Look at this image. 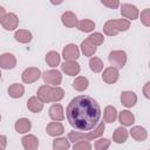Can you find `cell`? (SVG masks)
<instances>
[{
    "label": "cell",
    "mask_w": 150,
    "mask_h": 150,
    "mask_svg": "<svg viewBox=\"0 0 150 150\" xmlns=\"http://www.w3.org/2000/svg\"><path fill=\"white\" fill-rule=\"evenodd\" d=\"M42 79L45 81V83L47 86H53V87H59V84L62 82V75L59 70L55 69H50V70H46L42 75Z\"/></svg>",
    "instance_id": "5"
},
{
    "label": "cell",
    "mask_w": 150,
    "mask_h": 150,
    "mask_svg": "<svg viewBox=\"0 0 150 150\" xmlns=\"http://www.w3.org/2000/svg\"><path fill=\"white\" fill-rule=\"evenodd\" d=\"M120 77L118 70L114 67H107L102 73V80L108 84H114Z\"/></svg>",
    "instance_id": "9"
},
{
    "label": "cell",
    "mask_w": 150,
    "mask_h": 150,
    "mask_svg": "<svg viewBox=\"0 0 150 150\" xmlns=\"http://www.w3.org/2000/svg\"><path fill=\"white\" fill-rule=\"evenodd\" d=\"M0 150H4V149H1V148H0Z\"/></svg>",
    "instance_id": "44"
},
{
    "label": "cell",
    "mask_w": 150,
    "mask_h": 150,
    "mask_svg": "<svg viewBox=\"0 0 150 150\" xmlns=\"http://www.w3.org/2000/svg\"><path fill=\"white\" fill-rule=\"evenodd\" d=\"M101 4L103 6H105V7L111 8V9H115V8L120 7V5H121L120 1H117V0H102Z\"/></svg>",
    "instance_id": "38"
},
{
    "label": "cell",
    "mask_w": 150,
    "mask_h": 150,
    "mask_svg": "<svg viewBox=\"0 0 150 150\" xmlns=\"http://www.w3.org/2000/svg\"><path fill=\"white\" fill-rule=\"evenodd\" d=\"M64 97V90L60 87H52L50 91V102H60Z\"/></svg>",
    "instance_id": "33"
},
{
    "label": "cell",
    "mask_w": 150,
    "mask_h": 150,
    "mask_svg": "<svg viewBox=\"0 0 150 150\" xmlns=\"http://www.w3.org/2000/svg\"><path fill=\"white\" fill-rule=\"evenodd\" d=\"M0 79H1V71H0Z\"/></svg>",
    "instance_id": "42"
},
{
    "label": "cell",
    "mask_w": 150,
    "mask_h": 150,
    "mask_svg": "<svg viewBox=\"0 0 150 150\" xmlns=\"http://www.w3.org/2000/svg\"><path fill=\"white\" fill-rule=\"evenodd\" d=\"M60 59H61V56H60V54H59L57 52L50 50V52H48V53L46 54V62H47V64H48L49 67H53V68H54V67L59 66Z\"/></svg>",
    "instance_id": "29"
},
{
    "label": "cell",
    "mask_w": 150,
    "mask_h": 150,
    "mask_svg": "<svg viewBox=\"0 0 150 150\" xmlns=\"http://www.w3.org/2000/svg\"><path fill=\"white\" fill-rule=\"evenodd\" d=\"M1 25L6 30H14L19 25V19H18L16 14L7 13V15H6V18H5V20L2 21Z\"/></svg>",
    "instance_id": "16"
},
{
    "label": "cell",
    "mask_w": 150,
    "mask_h": 150,
    "mask_svg": "<svg viewBox=\"0 0 150 150\" xmlns=\"http://www.w3.org/2000/svg\"><path fill=\"white\" fill-rule=\"evenodd\" d=\"M121 7V14L123 18H125V20L130 21V20H136L139 16V11L136 6L131 5V4H122L120 5Z\"/></svg>",
    "instance_id": "7"
},
{
    "label": "cell",
    "mask_w": 150,
    "mask_h": 150,
    "mask_svg": "<svg viewBox=\"0 0 150 150\" xmlns=\"http://www.w3.org/2000/svg\"><path fill=\"white\" fill-rule=\"evenodd\" d=\"M61 21L63 23V26L68 27V28H73V27H76L77 26V16L75 15V13L70 12V11H67L62 14L61 16Z\"/></svg>",
    "instance_id": "17"
},
{
    "label": "cell",
    "mask_w": 150,
    "mask_h": 150,
    "mask_svg": "<svg viewBox=\"0 0 150 150\" xmlns=\"http://www.w3.org/2000/svg\"><path fill=\"white\" fill-rule=\"evenodd\" d=\"M70 142L66 137H59L53 141V150H68Z\"/></svg>",
    "instance_id": "30"
},
{
    "label": "cell",
    "mask_w": 150,
    "mask_h": 150,
    "mask_svg": "<svg viewBox=\"0 0 150 150\" xmlns=\"http://www.w3.org/2000/svg\"><path fill=\"white\" fill-rule=\"evenodd\" d=\"M27 108L28 110H30L34 114H38V112H41L42 109H43V103L36 97V96H32L28 98L27 101Z\"/></svg>",
    "instance_id": "22"
},
{
    "label": "cell",
    "mask_w": 150,
    "mask_h": 150,
    "mask_svg": "<svg viewBox=\"0 0 150 150\" xmlns=\"http://www.w3.org/2000/svg\"><path fill=\"white\" fill-rule=\"evenodd\" d=\"M16 66V57L11 53H4L0 55V68L2 69H13Z\"/></svg>",
    "instance_id": "10"
},
{
    "label": "cell",
    "mask_w": 150,
    "mask_h": 150,
    "mask_svg": "<svg viewBox=\"0 0 150 150\" xmlns=\"http://www.w3.org/2000/svg\"><path fill=\"white\" fill-rule=\"evenodd\" d=\"M96 49H97V47H95L88 40H84L81 42V50L84 56H93L96 53Z\"/></svg>",
    "instance_id": "31"
},
{
    "label": "cell",
    "mask_w": 150,
    "mask_h": 150,
    "mask_svg": "<svg viewBox=\"0 0 150 150\" xmlns=\"http://www.w3.org/2000/svg\"><path fill=\"white\" fill-rule=\"evenodd\" d=\"M77 29L81 30V32H84V33H90L91 30H94L95 28V22L93 20H89V19H84V20H81L77 22Z\"/></svg>",
    "instance_id": "28"
},
{
    "label": "cell",
    "mask_w": 150,
    "mask_h": 150,
    "mask_svg": "<svg viewBox=\"0 0 150 150\" xmlns=\"http://www.w3.org/2000/svg\"><path fill=\"white\" fill-rule=\"evenodd\" d=\"M105 129V124L104 122H101L100 124L96 125V128L94 129V131H89V132H79V131H69L68 134V141L69 142H79V141H93L94 138L101 137L104 132Z\"/></svg>",
    "instance_id": "2"
},
{
    "label": "cell",
    "mask_w": 150,
    "mask_h": 150,
    "mask_svg": "<svg viewBox=\"0 0 150 150\" xmlns=\"http://www.w3.org/2000/svg\"><path fill=\"white\" fill-rule=\"evenodd\" d=\"M25 94V87L20 83H13L8 88V95L12 98H20Z\"/></svg>",
    "instance_id": "23"
},
{
    "label": "cell",
    "mask_w": 150,
    "mask_h": 150,
    "mask_svg": "<svg viewBox=\"0 0 150 150\" xmlns=\"http://www.w3.org/2000/svg\"><path fill=\"white\" fill-rule=\"evenodd\" d=\"M103 61L100 59V57H96V56H91L90 60H89V68L91 71L94 73H100L103 70Z\"/></svg>",
    "instance_id": "32"
},
{
    "label": "cell",
    "mask_w": 150,
    "mask_h": 150,
    "mask_svg": "<svg viewBox=\"0 0 150 150\" xmlns=\"http://www.w3.org/2000/svg\"><path fill=\"white\" fill-rule=\"evenodd\" d=\"M61 68H62V71L66 73V75H68V76L79 75L80 69H81L80 64L76 61H64L61 64Z\"/></svg>",
    "instance_id": "11"
},
{
    "label": "cell",
    "mask_w": 150,
    "mask_h": 150,
    "mask_svg": "<svg viewBox=\"0 0 150 150\" xmlns=\"http://www.w3.org/2000/svg\"><path fill=\"white\" fill-rule=\"evenodd\" d=\"M41 70L36 67H29L27 69H25L21 74V79H22V82L23 83H34L36 82L40 77H41Z\"/></svg>",
    "instance_id": "6"
},
{
    "label": "cell",
    "mask_w": 150,
    "mask_h": 150,
    "mask_svg": "<svg viewBox=\"0 0 150 150\" xmlns=\"http://www.w3.org/2000/svg\"><path fill=\"white\" fill-rule=\"evenodd\" d=\"M62 56L64 61H76L80 57V49L76 45L69 43L62 50Z\"/></svg>",
    "instance_id": "8"
},
{
    "label": "cell",
    "mask_w": 150,
    "mask_h": 150,
    "mask_svg": "<svg viewBox=\"0 0 150 150\" xmlns=\"http://www.w3.org/2000/svg\"><path fill=\"white\" fill-rule=\"evenodd\" d=\"M89 86V81L84 76H77L73 82V88L77 91H84Z\"/></svg>",
    "instance_id": "27"
},
{
    "label": "cell",
    "mask_w": 150,
    "mask_h": 150,
    "mask_svg": "<svg viewBox=\"0 0 150 150\" xmlns=\"http://www.w3.org/2000/svg\"><path fill=\"white\" fill-rule=\"evenodd\" d=\"M49 117L54 121V122H60L64 118V111H63V107L60 103H55L49 108Z\"/></svg>",
    "instance_id": "13"
},
{
    "label": "cell",
    "mask_w": 150,
    "mask_h": 150,
    "mask_svg": "<svg viewBox=\"0 0 150 150\" xmlns=\"http://www.w3.org/2000/svg\"><path fill=\"white\" fill-rule=\"evenodd\" d=\"M141 21L145 27L150 26V9L146 8L143 12H141Z\"/></svg>",
    "instance_id": "37"
},
{
    "label": "cell",
    "mask_w": 150,
    "mask_h": 150,
    "mask_svg": "<svg viewBox=\"0 0 150 150\" xmlns=\"http://www.w3.org/2000/svg\"><path fill=\"white\" fill-rule=\"evenodd\" d=\"M130 135L131 137L137 141V142H143L148 137V131L145 128L141 127V125H136V127H132L131 130H130Z\"/></svg>",
    "instance_id": "18"
},
{
    "label": "cell",
    "mask_w": 150,
    "mask_h": 150,
    "mask_svg": "<svg viewBox=\"0 0 150 150\" xmlns=\"http://www.w3.org/2000/svg\"><path fill=\"white\" fill-rule=\"evenodd\" d=\"M6 145H7V137L4 136V135H0V148L5 149Z\"/></svg>",
    "instance_id": "40"
},
{
    "label": "cell",
    "mask_w": 150,
    "mask_h": 150,
    "mask_svg": "<svg viewBox=\"0 0 150 150\" xmlns=\"http://www.w3.org/2000/svg\"><path fill=\"white\" fill-rule=\"evenodd\" d=\"M0 121H1V115H0Z\"/></svg>",
    "instance_id": "43"
},
{
    "label": "cell",
    "mask_w": 150,
    "mask_h": 150,
    "mask_svg": "<svg viewBox=\"0 0 150 150\" xmlns=\"http://www.w3.org/2000/svg\"><path fill=\"white\" fill-rule=\"evenodd\" d=\"M103 117H104V122L114 123L116 121V118H117V110H116V108L112 107V105H107L104 108Z\"/></svg>",
    "instance_id": "26"
},
{
    "label": "cell",
    "mask_w": 150,
    "mask_h": 150,
    "mask_svg": "<svg viewBox=\"0 0 150 150\" xmlns=\"http://www.w3.org/2000/svg\"><path fill=\"white\" fill-rule=\"evenodd\" d=\"M66 116L69 124L79 131H90L96 128L101 118L100 104L88 95L74 97L67 105Z\"/></svg>",
    "instance_id": "1"
},
{
    "label": "cell",
    "mask_w": 150,
    "mask_h": 150,
    "mask_svg": "<svg viewBox=\"0 0 150 150\" xmlns=\"http://www.w3.org/2000/svg\"><path fill=\"white\" fill-rule=\"evenodd\" d=\"M22 146L25 150H38L39 146V139L34 135H26L21 139Z\"/></svg>",
    "instance_id": "15"
},
{
    "label": "cell",
    "mask_w": 150,
    "mask_h": 150,
    "mask_svg": "<svg viewBox=\"0 0 150 150\" xmlns=\"http://www.w3.org/2000/svg\"><path fill=\"white\" fill-rule=\"evenodd\" d=\"M32 33L27 29H19L14 34V39L20 43H28L32 41Z\"/></svg>",
    "instance_id": "25"
},
{
    "label": "cell",
    "mask_w": 150,
    "mask_h": 150,
    "mask_svg": "<svg viewBox=\"0 0 150 150\" xmlns=\"http://www.w3.org/2000/svg\"><path fill=\"white\" fill-rule=\"evenodd\" d=\"M121 102H122V104L124 107L131 108L137 102V95L134 91H130V90L122 91V94H121Z\"/></svg>",
    "instance_id": "12"
},
{
    "label": "cell",
    "mask_w": 150,
    "mask_h": 150,
    "mask_svg": "<svg viewBox=\"0 0 150 150\" xmlns=\"http://www.w3.org/2000/svg\"><path fill=\"white\" fill-rule=\"evenodd\" d=\"M128 136H129L128 130L125 128H123V127H118V128L115 129V131L112 134V141L115 143H117V144H122V143H124L127 141Z\"/></svg>",
    "instance_id": "21"
},
{
    "label": "cell",
    "mask_w": 150,
    "mask_h": 150,
    "mask_svg": "<svg viewBox=\"0 0 150 150\" xmlns=\"http://www.w3.org/2000/svg\"><path fill=\"white\" fill-rule=\"evenodd\" d=\"M73 150H91V144L88 141H79L74 143Z\"/></svg>",
    "instance_id": "36"
},
{
    "label": "cell",
    "mask_w": 150,
    "mask_h": 150,
    "mask_svg": "<svg viewBox=\"0 0 150 150\" xmlns=\"http://www.w3.org/2000/svg\"><path fill=\"white\" fill-rule=\"evenodd\" d=\"M46 131L49 136L52 137H57V136H61L63 132H64V127L62 123L60 122H50L47 124L46 127Z\"/></svg>",
    "instance_id": "14"
},
{
    "label": "cell",
    "mask_w": 150,
    "mask_h": 150,
    "mask_svg": "<svg viewBox=\"0 0 150 150\" xmlns=\"http://www.w3.org/2000/svg\"><path fill=\"white\" fill-rule=\"evenodd\" d=\"M118 121L124 127H129L135 122V116L132 112H130L129 110H122L118 115Z\"/></svg>",
    "instance_id": "24"
},
{
    "label": "cell",
    "mask_w": 150,
    "mask_h": 150,
    "mask_svg": "<svg viewBox=\"0 0 150 150\" xmlns=\"http://www.w3.org/2000/svg\"><path fill=\"white\" fill-rule=\"evenodd\" d=\"M90 43H93L95 47H97V46H101L103 42H104V36H103V34H101V33H93V34H90L89 36H88V39H87Z\"/></svg>",
    "instance_id": "34"
},
{
    "label": "cell",
    "mask_w": 150,
    "mask_h": 150,
    "mask_svg": "<svg viewBox=\"0 0 150 150\" xmlns=\"http://www.w3.org/2000/svg\"><path fill=\"white\" fill-rule=\"evenodd\" d=\"M50 91H52V87L43 84L41 86L38 91H36V97L42 102V103H48L50 102Z\"/></svg>",
    "instance_id": "20"
},
{
    "label": "cell",
    "mask_w": 150,
    "mask_h": 150,
    "mask_svg": "<svg viewBox=\"0 0 150 150\" xmlns=\"http://www.w3.org/2000/svg\"><path fill=\"white\" fill-rule=\"evenodd\" d=\"M111 141L109 138H98L95 142V150H108Z\"/></svg>",
    "instance_id": "35"
},
{
    "label": "cell",
    "mask_w": 150,
    "mask_h": 150,
    "mask_svg": "<svg viewBox=\"0 0 150 150\" xmlns=\"http://www.w3.org/2000/svg\"><path fill=\"white\" fill-rule=\"evenodd\" d=\"M149 87H150V82H146L144 84V88H143V94L146 98H150V91H149Z\"/></svg>",
    "instance_id": "39"
},
{
    "label": "cell",
    "mask_w": 150,
    "mask_h": 150,
    "mask_svg": "<svg viewBox=\"0 0 150 150\" xmlns=\"http://www.w3.org/2000/svg\"><path fill=\"white\" fill-rule=\"evenodd\" d=\"M14 128H15V131L19 132V134H26L32 128V122L26 118V117H22V118H19L15 124H14Z\"/></svg>",
    "instance_id": "19"
},
{
    "label": "cell",
    "mask_w": 150,
    "mask_h": 150,
    "mask_svg": "<svg viewBox=\"0 0 150 150\" xmlns=\"http://www.w3.org/2000/svg\"><path fill=\"white\" fill-rule=\"evenodd\" d=\"M130 28V21L125 19L108 20L103 26V32L108 36H115L120 32H125Z\"/></svg>",
    "instance_id": "3"
},
{
    "label": "cell",
    "mask_w": 150,
    "mask_h": 150,
    "mask_svg": "<svg viewBox=\"0 0 150 150\" xmlns=\"http://www.w3.org/2000/svg\"><path fill=\"white\" fill-rule=\"evenodd\" d=\"M109 62L111 67L116 68L117 70L123 68L127 63V53L124 50H112L109 53Z\"/></svg>",
    "instance_id": "4"
},
{
    "label": "cell",
    "mask_w": 150,
    "mask_h": 150,
    "mask_svg": "<svg viewBox=\"0 0 150 150\" xmlns=\"http://www.w3.org/2000/svg\"><path fill=\"white\" fill-rule=\"evenodd\" d=\"M6 15H7L6 9H5L2 6H0V23H2V21H4L5 18H6Z\"/></svg>",
    "instance_id": "41"
}]
</instances>
